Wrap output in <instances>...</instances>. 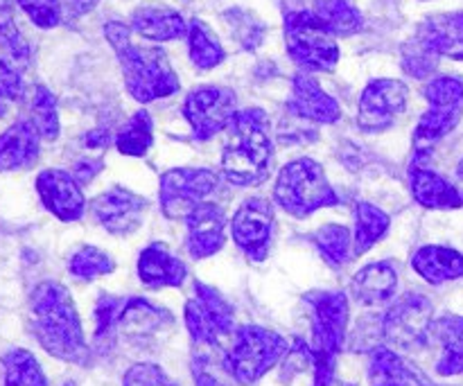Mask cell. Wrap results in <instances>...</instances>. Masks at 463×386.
<instances>
[{"instance_id": "1", "label": "cell", "mask_w": 463, "mask_h": 386, "mask_svg": "<svg viewBox=\"0 0 463 386\" xmlns=\"http://www.w3.org/2000/svg\"><path fill=\"white\" fill-rule=\"evenodd\" d=\"M30 316L34 337L52 357L71 364L89 362L84 330L71 292L61 283L45 280L36 285L30 298Z\"/></svg>"}, {"instance_id": "2", "label": "cell", "mask_w": 463, "mask_h": 386, "mask_svg": "<svg viewBox=\"0 0 463 386\" xmlns=\"http://www.w3.org/2000/svg\"><path fill=\"white\" fill-rule=\"evenodd\" d=\"M104 36L116 50L125 86L136 102L147 104L154 99L170 98L172 93L179 90V77L161 48L131 43V27L120 21L107 23Z\"/></svg>"}, {"instance_id": "3", "label": "cell", "mask_w": 463, "mask_h": 386, "mask_svg": "<svg viewBox=\"0 0 463 386\" xmlns=\"http://www.w3.org/2000/svg\"><path fill=\"white\" fill-rule=\"evenodd\" d=\"M274 145L269 118L262 108H242L229 127V140L222 154V172L233 185H260L269 176Z\"/></svg>"}, {"instance_id": "4", "label": "cell", "mask_w": 463, "mask_h": 386, "mask_svg": "<svg viewBox=\"0 0 463 386\" xmlns=\"http://www.w3.org/2000/svg\"><path fill=\"white\" fill-rule=\"evenodd\" d=\"M312 316L310 355L315 386H333L337 355L346 339L348 298L344 292H312L306 297Z\"/></svg>"}, {"instance_id": "5", "label": "cell", "mask_w": 463, "mask_h": 386, "mask_svg": "<svg viewBox=\"0 0 463 386\" xmlns=\"http://www.w3.org/2000/svg\"><path fill=\"white\" fill-rule=\"evenodd\" d=\"M285 45L294 61L306 71L330 72L337 68L339 45L335 34L303 5L285 0Z\"/></svg>"}, {"instance_id": "6", "label": "cell", "mask_w": 463, "mask_h": 386, "mask_svg": "<svg viewBox=\"0 0 463 386\" xmlns=\"http://www.w3.org/2000/svg\"><path fill=\"white\" fill-rule=\"evenodd\" d=\"M289 351V344L274 330L242 325L233 333L224 369L240 386H249L269 373Z\"/></svg>"}, {"instance_id": "7", "label": "cell", "mask_w": 463, "mask_h": 386, "mask_svg": "<svg viewBox=\"0 0 463 386\" xmlns=\"http://www.w3.org/2000/svg\"><path fill=\"white\" fill-rule=\"evenodd\" d=\"M274 199L285 212L294 217H307L319 208L339 203L324 167L312 158H297L280 170Z\"/></svg>"}, {"instance_id": "8", "label": "cell", "mask_w": 463, "mask_h": 386, "mask_svg": "<svg viewBox=\"0 0 463 386\" xmlns=\"http://www.w3.org/2000/svg\"><path fill=\"white\" fill-rule=\"evenodd\" d=\"M428 111L420 116L414 131V152L425 156L441 138H446L461 120L463 81L457 77H437L425 86Z\"/></svg>"}, {"instance_id": "9", "label": "cell", "mask_w": 463, "mask_h": 386, "mask_svg": "<svg viewBox=\"0 0 463 386\" xmlns=\"http://www.w3.org/2000/svg\"><path fill=\"white\" fill-rule=\"evenodd\" d=\"M434 307L423 294L410 292L398 298L383 319V337L396 353H414L430 342Z\"/></svg>"}, {"instance_id": "10", "label": "cell", "mask_w": 463, "mask_h": 386, "mask_svg": "<svg viewBox=\"0 0 463 386\" xmlns=\"http://www.w3.org/2000/svg\"><path fill=\"white\" fill-rule=\"evenodd\" d=\"M185 325L197 346H217L233 334V307L203 283H194V298L185 303Z\"/></svg>"}, {"instance_id": "11", "label": "cell", "mask_w": 463, "mask_h": 386, "mask_svg": "<svg viewBox=\"0 0 463 386\" xmlns=\"http://www.w3.org/2000/svg\"><path fill=\"white\" fill-rule=\"evenodd\" d=\"M238 113V98L224 86H199L188 93L184 116L190 122L197 140H208L229 129Z\"/></svg>"}, {"instance_id": "12", "label": "cell", "mask_w": 463, "mask_h": 386, "mask_svg": "<svg viewBox=\"0 0 463 386\" xmlns=\"http://www.w3.org/2000/svg\"><path fill=\"white\" fill-rule=\"evenodd\" d=\"M217 174L203 167H179L161 176L158 194H161V211L167 220L188 217L203 199L217 188Z\"/></svg>"}, {"instance_id": "13", "label": "cell", "mask_w": 463, "mask_h": 386, "mask_svg": "<svg viewBox=\"0 0 463 386\" xmlns=\"http://www.w3.org/2000/svg\"><path fill=\"white\" fill-rule=\"evenodd\" d=\"M407 107V86L401 80H373L360 95L357 125L366 134L389 129Z\"/></svg>"}, {"instance_id": "14", "label": "cell", "mask_w": 463, "mask_h": 386, "mask_svg": "<svg viewBox=\"0 0 463 386\" xmlns=\"http://www.w3.org/2000/svg\"><path fill=\"white\" fill-rule=\"evenodd\" d=\"M274 233V206L262 197H251L235 211L231 235L253 260H262Z\"/></svg>"}, {"instance_id": "15", "label": "cell", "mask_w": 463, "mask_h": 386, "mask_svg": "<svg viewBox=\"0 0 463 386\" xmlns=\"http://www.w3.org/2000/svg\"><path fill=\"white\" fill-rule=\"evenodd\" d=\"M145 211H147L145 197H138V194L122 188V185L107 190V193L90 202L93 220L113 235L134 233L143 224Z\"/></svg>"}, {"instance_id": "16", "label": "cell", "mask_w": 463, "mask_h": 386, "mask_svg": "<svg viewBox=\"0 0 463 386\" xmlns=\"http://www.w3.org/2000/svg\"><path fill=\"white\" fill-rule=\"evenodd\" d=\"M43 206L63 221H77L86 211L84 194L72 174L63 170H43L36 179Z\"/></svg>"}, {"instance_id": "17", "label": "cell", "mask_w": 463, "mask_h": 386, "mask_svg": "<svg viewBox=\"0 0 463 386\" xmlns=\"http://www.w3.org/2000/svg\"><path fill=\"white\" fill-rule=\"evenodd\" d=\"M288 108L294 116L303 120L319 122V125H333L342 118L337 99L326 93L319 81L307 72H298L292 81V98H289Z\"/></svg>"}, {"instance_id": "18", "label": "cell", "mask_w": 463, "mask_h": 386, "mask_svg": "<svg viewBox=\"0 0 463 386\" xmlns=\"http://www.w3.org/2000/svg\"><path fill=\"white\" fill-rule=\"evenodd\" d=\"M226 217L224 211L215 203H199L188 217H185V229H188V251L194 260L213 256L220 251L226 242L224 235Z\"/></svg>"}, {"instance_id": "19", "label": "cell", "mask_w": 463, "mask_h": 386, "mask_svg": "<svg viewBox=\"0 0 463 386\" xmlns=\"http://www.w3.org/2000/svg\"><path fill=\"white\" fill-rule=\"evenodd\" d=\"M416 39L437 57L463 61V12L430 16L420 23Z\"/></svg>"}, {"instance_id": "20", "label": "cell", "mask_w": 463, "mask_h": 386, "mask_svg": "<svg viewBox=\"0 0 463 386\" xmlns=\"http://www.w3.org/2000/svg\"><path fill=\"white\" fill-rule=\"evenodd\" d=\"M410 185L416 202L434 211H450L463 206V193L455 188L450 181L443 179L434 170H430L420 158H416L410 167Z\"/></svg>"}, {"instance_id": "21", "label": "cell", "mask_w": 463, "mask_h": 386, "mask_svg": "<svg viewBox=\"0 0 463 386\" xmlns=\"http://www.w3.org/2000/svg\"><path fill=\"white\" fill-rule=\"evenodd\" d=\"M172 324V315L145 298H127L118 321V334L129 342H145Z\"/></svg>"}, {"instance_id": "22", "label": "cell", "mask_w": 463, "mask_h": 386, "mask_svg": "<svg viewBox=\"0 0 463 386\" xmlns=\"http://www.w3.org/2000/svg\"><path fill=\"white\" fill-rule=\"evenodd\" d=\"M41 134L32 120H18L0 136V172L32 167L39 158Z\"/></svg>"}, {"instance_id": "23", "label": "cell", "mask_w": 463, "mask_h": 386, "mask_svg": "<svg viewBox=\"0 0 463 386\" xmlns=\"http://www.w3.org/2000/svg\"><path fill=\"white\" fill-rule=\"evenodd\" d=\"M371 386H437L393 348L375 346L369 362Z\"/></svg>"}, {"instance_id": "24", "label": "cell", "mask_w": 463, "mask_h": 386, "mask_svg": "<svg viewBox=\"0 0 463 386\" xmlns=\"http://www.w3.org/2000/svg\"><path fill=\"white\" fill-rule=\"evenodd\" d=\"M131 30L149 41H175L188 36V23L167 5H140L131 14Z\"/></svg>"}, {"instance_id": "25", "label": "cell", "mask_w": 463, "mask_h": 386, "mask_svg": "<svg viewBox=\"0 0 463 386\" xmlns=\"http://www.w3.org/2000/svg\"><path fill=\"white\" fill-rule=\"evenodd\" d=\"M138 276L147 287H179L188 276V267L165 244H149L138 258Z\"/></svg>"}, {"instance_id": "26", "label": "cell", "mask_w": 463, "mask_h": 386, "mask_svg": "<svg viewBox=\"0 0 463 386\" xmlns=\"http://www.w3.org/2000/svg\"><path fill=\"white\" fill-rule=\"evenodd\" d=\"M353 297L366 307L387 306L398 289V269L392 260L366 265L351 283Z\"/></svg>"}, {"instance_id": "27", "label": "cell", "mask_w": 463, "mask_h": 386, "mask_svg": "<svg viewBox=\"0 0 463 386\" xmlns=\"http://www.w3.org/2000/svg\"><path fill=\"white\" fill-rule=\"evenodd\" d=\"M430 339L441 346L437 373L446 375V378L463 373V316L446 315L432 321Z\"/></svg>"}, {"instance_id": "28", "label": "cell", "mask_w": 463, "mask_h": 386, "mask_svg": "<svg viewBox=\"0 0 463 386\" xmlns=\"http://www.w3.org/2000/svg\"><path fill=\"white\" fill-rule=\"evenodd\" d=\"M411 267L430 285H441L463 276V256L448 247H423L411 258Z\"/></svg>"}, {"instance_id": "29", "label": "cell", "mask_w": 463, "mask_h": 386, "mask_svg": "<svg viewBox=\"0 0 463 386\" xmlns=\"http://www.w3.org/2000/svg\"><path fill=\"white\" fill-rule=\"evenodd\" d=\"M312 14L335 36H351L362 30V14L351 0H312Z\"/></svg>"}, {"instance_id": "30", "label": "cell", "mask_w": 463, "mask_h": 386, "mask_svg": "<svg viewBox=\"0 0 463 386\" xmlns=\"http://www.w3.org/2000/svg\"><path fill=\"white\" fill-rule=\"evenodd\" d=\"M188 50L190 59H193V63L199 71H211V68L220 66L226 57L220 39H217V36L213 34L211 27L203 21H199V18H193V21L188 23Z\"/></svg>"}, {"instance_id": "31", "label": "cell", "mask_w": 463, "mask_h": 386, "mask_svg": "<svg viewBox=\"0 0 463 386\" xmlns=\"http://www.w3.org/2000/svg\"><path fill=\"white\" fill-rule=\"evenodd\" d=\"M392 220L387 212L380 211L373 203L360 202L355 208V240H353V251L355 256H364L380 238L389 231Z\"/></svg>"}, {"instance_id": "32", "label": "cell", "mask_w": 463, "mask_h": 386, "mask_svg": "<svg viewBox=\"0 0 463 386\" xmlns=\"http://www.w3.org/2000/svg\"><path fill=\"white\" fill-rule=\"evenodd\" d=\"M5 386H48L39 362L30 351L14 348L3 357Z\"/></svg>"}, {"instance_id": "33", "label": "cell", "mask_w": 463, "mask_h": 386, "mask_svg": "<svg viewBox=\"0 0 463 386\" xmlns=\"http://www.w3.org/2000/svg\"><path fill=\"white\" fill-rule=\"evenodd\" d=\"M315 244L321 251V256L330 262L333 267H346L353 260L355 251H353L351 231L346 226L339 224H326L315 233Z\"/></svg>"}, {"instance_id": "34", "label": "cell", "mask_w": 463, "mask_h": 386, "mask_svg": "<svg viewBox=\"0 0 463 386\" xmlns=\"http://www.w3.org/2000/svg\"><path fill=\"white\" fill-rule=\"evenodd\" d=\"M154 143V129H152V118L145 108L136 111L131 116V120L122 127V131L118 134L116 145L118 152L125 154V156H145L147 149Z\"/></svg>"}, {"instance_id": "35", "label": "cell", "mask_w": 463, "mask_h": 386, "mask_svg": "<svg viewBox=\"0 0 463 386\" xmlns=\"http://www.w3.org/2000/svg\"><path fill=\"white\" fill-rule=\"evenodd\" d=\"M125 298L109 297L104 294L98 301V307H95V348L99 353L111 351L113 344L118 339V321H120L122 307H125Z\"/></svg>"}, {"instance_id": "36", "label": "cell", "mask_w": 463, "mask_h": 386, "mask_svg": "<svg viewBox=\"0 0 463 386\" xmlns=\"http://www.w3.org/2000/svg\"><path fill=\"white\" fill-rule=\"evenodd\" d=\"M0 52H3L0 61L9 63L16 71H25L30 66V43H27L25 36L18 30L16 21H14V14H7V16L0 18Z\"/></svg>"}, {"instance_id": "37", "label": "cell", "mask_w": 463, "mask_h": 386, "mask_svg": "<svg viewBox=\"0 0 463 386\" xmlns=\"http://www.w3.org/2000/svg\"><path fill=\"white\" fill-rule=\"evenodd\" d=\"M71 274L80 280H93L98 276H107L116 269V260L107 251L98 247H81L68 265Z\"/></svg>"}, {"instance_id": "38", "label": "cell", "mask_w": 463, "mask_h": 386, "mask_svg": "<svg viewBox=\"0 0 463 386\" xmlns=\"http://www.w3.org/2000/svg\"><path fill=\"white\" fill-rule=\"evenodd\" d=\"M32 122L39 129L41 138L54 140L59 136V113H57V99H54L52 90L45 86H36L34 98H32Z\"/></svg>"}, {"instance_id": "39", "label": "cell", "mask_w": 463, "mask_h": 386, "mask_svg": "<svg viewBox=\"0 0 463 386\" xmlns=\"http://www.w3.org/2000/svg\"><path fill=\"white\" fill-rule=\"evenodd\" d=\"M224 18L229 23L231 34L242 43V48L256 50L265 39V23L256 14L244 12V9H231L224 14Z\"/></svg>"}, {"instance_id": "40", "label": "cell", "mask_w": 463, "mask_h": 386, "mask_svg": "<svg viewBox=\"0 0 463 386\" xmlns=\"http://www.w3.org/2000/svg\"><path fill=\"white\" fill-rule=\"evenodd\" d=\"M437 54L430 52L416 36L402 45V68H405L407 75L416 77V80H423V77L432 75V71L437 68Z\"/></svg>"}, {"instance_id": "41", "label": "cell", "mask_w": 463, "mask_h": 386, "mask_svg": "<svg viewBox=\"0 0 463 386\" xmlns=\"http://www.w3.org/2000/svg\"><path fill=\"white\" fill-rule=\"evenodd\" d=\"M16 3L30 16V21L43 30L57 27L61 21L63 5L59 0H16Z\"/></svg>"}, {"instance_id": "42", "label": "cell", "mask_w": 463, "mask_h": 386, "mask_svg": "<svg viewBox=\"0 0 463 386\" xmlns=\"http://www.w3.org/2000/svg\"><path fill=\"white\" fill-rule=\"evenodd\" d=\"M122 386H179L161 366L156 364H134L125 373V380H122Z\"/></svg>"}, {"instance_id": "43", "label": "cell", "mask_w": 463, "mask_h": 386, "mask_svg": "<svg viewBox=\"0 0 463 386\" xmlns=\"http://www.w3.org/2000/svg\"><path fill=\"white\" fill-rule=\"evenodd\" d=\"M0 90L7 99H21L23 93H25L21 71H16V68L5 61H0Z\"/></svg>"}, {"instance_id": "44", "label": "cell", "mask_w": 463, "mask_h": 386, "mask_svg": "<svg viewBox=\"0 0 463 386\" xmlns=\"http://www.w3.org/2000/svg\"><path fill=\"white\" fill-rule=\"evenodd\" d=\"M102 167L104 165L99 158H95V161L84 158V161L75 163V167H72V176L77 179V184H89L95 174H99V172H102Z\"/></svg>"}, {"instance_id": "45", "label": "cell", "mask_w": 463, "mask_h": 386, "mask_svg": "<svg viewBox=\"0 0 463 386\" xmlns=\"http://www.w3.org/2000/svg\"><path fill=\"white\" fill-rule=\"evenodd\" d=\"M99 0H63V12H66L68 18H81L84 14H89L90 9L98 5Z\"/></svg>"}, {"instance_id": "46", "label": "cell", "mask_w": 463, "mask_h": 386, "mask_svg": "<svg viewBox=\"0 0 463 386\" xmlns=\"http://www.w3.org/2000/svg\"><path fill=\"white\" fill-rule=\"evenodd\" d=\"M111 143V134L109 129H93L86 134V147L89 149H104Z\"/></svg>"}, {"instance_id": "47", "label": "cell", "mask_w": 463, "mask_h": 386, "mask_svg": "<svg viewBox=\"0 0 463 386\" xmlns=\"http://www.w3.org/2000/svg\"><path fill=\"white\" fill-rule=\"evenodd\" d=\"M194 384H197V386H226L224 382H220L217 378H213L208 371H203L202 366H194Z\"/></svg>"}, {"instance_id": "48", "label": "cell", "mask_w": 463, "mask_h": 386, "mask_svg": "<svg viewBox=\"0 0 463 386\" xmlns=\"http://www.w3.org/2000/svg\"><path fill=\"white\" fill-rule=\"evenodd\" d=\"M7 14H14L12 0H0V18L7 16Z\"/></svg>"}, {"instance_id": "49", "label": "cell", "mask_w": 463, "mask_h": 386, "mask_svg": "<svg viewBox=\"0 0 463 386\" xmlns=\"http://www.w3.org/2000/svg\"><path fill=\"white\" fill-rule=\"evenodd\" d=\"M0 116H5V93L0 90Z\"/></svg>"}, {"instance_id": "50", "label": "cell", "mask_w": 463, "mask_h": 386, "mask_svg": "<svg viewBox=\"0 0 463 386\" xmlns=\"http://www.w3.org/2000/svg\"><path fill=\"white\" fill-rule=\"evenodd\" d=\"M457 176H459V179L463 181V161L459 163V167H457Z\"/></svg>"}, {"instance_id": "51", "label": "cell", "mask_w": 463, "mask_h": 386, "mask_svg": "<svg viewBox=\"0 0 463 386\" xmlns=\"http://www.w3.org/2000/svg\"><path fill=\"white\" fill-rule=\"evenodd\" d=\"M348 386H353V384H348Z\"/></svg>"}]
</instances>
